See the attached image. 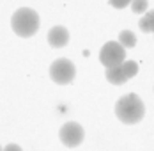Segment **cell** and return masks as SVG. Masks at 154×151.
Returning <instances> with one entry per match:
<instances>
[{"instance_id":"obj_1","label":"cell","mask_w":154,"mask_h":151,"mask_svg":"<svg viewBox=\"0 0 154 151\" xmlns=\"http://www.w3.org/2000/svg\"><path fill=\"white\" fill-rule=\"evenodd\" d=\"M115 116L124 124H137L145 116V105L138 94L135 92L124 94L115 103Z\"/></svg>"},{"instance_id":"obj_2","label":"cell","mask_w":154,"mask_h":151,"mask_svg":"<svg viewBox=\"0 0 154 151\" xmlns=\"http://www.w3.org/2000/svg\"><path fill=\"white\" fill-rule=\"evenodd\" d=\"M11 27L20 37H32L39 30V14L30 7L16 9L11 18Z\"/></svg>"},{"instance_id":"obj_3","label":"cell","mask_w":154,"mask_h":151,"mask_svg":"<svg viewBox=\"0 0 154 151\" xmlns=\"http://www.w3.org/2000/svg\"><path fill=\"white\" fill-rule=\"evenodd\" d=\"M50 76L55 84L59 85H66L71 84L76 76V68L69 59H57L51 62L50 66Z\"/></svg>"},{"instance_id":"obj_4","label":"cell","mask_w":154,"mask_h":151,"mask_svg":"<svg viewBox=\"0 0 154 151\" xmlns=\"http://www.w3.org/2000/svg\"><path fill=\"white\" fill-rule=\"evenodd\" d=\"M99 60H101V64L105 68L121 66L124 60H126V48L121 43L108 41V43H105V46L99 52Z\"/></svg>"},{"instance_id":"obj_5","label":"cell","mask_w":154,"mask_h":151,"mask_svg":"<svg viewBox=\"0 0 154 151\" xmlns=\"http://www.w3.org/2000/svg\"><path fill=\"white\" fill-rule=\"evenodd\" d=\"M59 137H60V142L64 146L76 148L85 139V130L82 128V124H78L75 121H69V123L62 124L60 132H59Z\"/></svg>"},{"instance_id":"obj_6","label":"cell","mask_w":154,"mask_h":151,"mask_svg":"<svg viewBox=\"0 0 154 151\" xmlns=\"http://www.w3.org/2000/svg\"><path fill=\"white\" fill-rule=\"evenodd\" d=\"M48 43L53 48H64L69 43V32H67V29L62 27V25H57V27L50 29V32H48Z\"/></svg>"},{"instance_id":"obj_7","label":"cell","mask_w":154,"mask_h":151,"mask_svg":"<svg viewBox=\"0 0 154 151\" xmlns=\"http://www.w3.org/2000/svg\"><path fill=\"white\" fill-rule=\"evenodd\" d=\"M106 80L113 85H122L124 82H128V78L124 75L122 68L115 66V68H106Z\"/></svg>"},{"instance_id":"obj_8","label":"cell","mask_w":154,"mask_h":151,"mask_svg":"<svg viewBox=\"0 0 154 151\" xmlns=\"http://www.w3.org/2000/svg\"><path fill=\"white\" fill-rule=\"evenodd\" d=\"M138 27L142 32H152L154 34V11H149L147 14H143L140 18Z\"/></svg>"},{"instance_id":"obj_9","label":"cell","mask_w":154,"mask_h":151,"mask_svg":"<svg viewBox=\"0 0 154 151\" xmlns=\"http://www.w3.org/2000/svg\"><path fill=\"white\" fill-rule=\"evenodd\" d=\"M119 43L124 46V48H133L137 45V36L131 32V30H122L119 34Z\"/></svg>"},{"instance_id":"obj_10","label":"cell","mask_w":154,"mask_h":151,"mask_svg":"<svg viewBox=\"0 0 154 151\" xmlns=\"http://www.w3.org/2000/svg\"><path fill=\"white\" fill-rule=\"evenodd\" d=\"M121 68H122V71L128 80L133 78V76H137V73H138V64L135 60H124L122 64H121Z\"/></svg>"},{"instance_id":"obj_11","label":"cell","mask_w":154,"mask_h":151,"mask_svg":"<svg viewBox=\"0 0 154 151\" xmlns=\"http://www.w3.org/2000/svg\"><path fill=\"white\" fill-rule=\"evenodd\" d=\"M147 5H149L147 0H131V9H133V13H137V14L145 13V11H147Z\"/></svg>"},{"instance_id":"obj_12","label":"cell","mask_w":154,"mask_h":151,"mask_svg":"<svg viewBox=\"0 0 154 151\" xmlns=\"http://www.w3.org/2000/svg\"><path fill=\"white\" fill-rule=\"evenodd\" d=\"M108 4L112 7H115V9H124L126 5L131 4V0H108Z\"/></svg>"},{"instance_id":"obj_13","label":"cell","mask_w":154,"mask_h":151,"mask_svg":"<svg viewBox=\"0 0 154 151\" xmlns=\"http://www.w3.org/2000/svg\"><path fill=\"white\" fill-rule=\"evenodd\" d=\"M2 151H23V149H21L18 144H7V146H5Z\"/></svg>"},{"instance_id":"obj_14","label":"cell","mask_w":154,"mask_h":151,"mask_svg":"<svg viewBox=\"0 0 154 151\" xmlns=\"http://www.w3.org/2000/svg\"><path fill=\"white\" fill-rule=\"evenodd\" d=\"M0 151H2V146H0Z\"/></svg>"}]
</instances>
